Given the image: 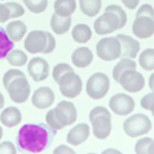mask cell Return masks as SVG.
<instances>
[{"label": "cell", "instance_id": "cell-31", "mask_svg": "<svg viewBox=\"0 0 154 154\" xmlns=\"http://www.w3.org/2000/svg\"><path fill=\"white\" fill-rule=\"evenodd\" d=\"M74 71L70 65L66 63H60L53 67L52 76L54 81L58 84L60 77L69 71Z\"/></svg>", "mask_w": 154, "mask_h": 154}, {"label": "cell", "instance_id": "cell-19", "mask_svg": "<svg viewBox=\"0 0 154 154\" xmlns=\"http://www.w3.org/2000/svg\"><path fill=\"white\" fill-rule=\"evenodd\" d=\"M0 121L5 127L12 128L17 126L22 121L20 110L15 106H8L0 114Z\"/></svg>", "mask_w": 154, "mask_h": 154}, {"label": "cell", "instance_id": "cell-14", "mask_svg": "<svg viewBox=\"0 0 154 154\" xmlns=\"http://www.w3.org/2000/svg\"><path fill=\"white\" fill-rule=\"evenodd\" d=\"M29 75L35 82L44 81L49 75V66L48 62L43 58L34 57L29 61L27 66Z\"/></svg>", "mask_w": 154, "mask_h": 154}, {"label": "cell", "instance_id": "cell-25", "mask_svg": "<svg viewBox=\"0 0 154 154\" xmlns=\"http://www.w3.org/2000/svg\"><path fill=\"white\" fill-rule=\"evenodd\" d=\"M137 69V65L134 61L129 58H123L117 65L114 67L113 69V77L116 82H119V77L126 69Z\"/></svg>", "mask_w": 154, "mask_h": 154}, {"label": "cell", "instance_id": "cell-1", "mask_svg": "<svg viewBox=\"0 0 154 154\" xmlns=\"http://www.w3.org/2000/svg\"><path fill=\"white\" fill-rule=\"evenodd\" d=\"M57 134L56 130L44 123H26L16 136L17 147L23 153H39L49 149Z\"/></svg>", "mask_w": 154, "mask_h": 154}, {"label": "cell", "instance_id": "cell-23", "mask_svg": "<svg viewBox=\"0 0 154 154\" xmlns=\"http://www.w3.org/2000/svg\"><path fill=\"white\" fill-rule=\"evenodd\" d=\"M73 40L79 43H86L90 40L93 32L88 25L79 24L73 27L71 32Z\"/></svg>", "mask_w": 154, "mask_h": 154}, {"label": "cell", "instance_id": "cell-35", "mask_svg": "<svg viewBox=\"0 0 154 154\" xmlns=\"http://www.w3.org/2000/svg\"><path fill=\"white\" fill-rule=\"evenodd\" d=\"M16 148L11 141H4L0 144V154H16Z\"/></svg>", "mask_w": 154, "mask_h": 154}, {"label": "cell", "instance_id": "cell-9", "mask_svg": "<svg viewBox=\"0 0 154 154\" xmlns=\"http://www.w3.org/2000/svg\"><path fill=\"white\" fill-rule=\"evenodd\" d=\"M110 87L108 76L102 72L94 73L88 79L86 91L90 97L99 100L104 97L108 93Z\"/></svg>", "mask_w": 154, "mask_h": 154}, {"label": "cell", "instance_id": "cell-16", "mask_svg": "<svg viewBox=\"0 0 154 154\" xmlns=\"http://www.w3.org/2000/svg\"><path fill=\"white\" fill-rule=\"evenodd\" d=\"M117 38L121 45V54L119 58H132L137 57L140 51V43L132 37L125 34H118Z\"/></svg>", "mask_w": 154, "mask_h": 154}, {"label": "cell", "instance_id": "cell-24", "mask_svg": "<svg viewBox=\"0 0 154 154\" xmlns=\"http://www.w3.org/2000/svg\"><path fill=\"white\" fill-rule=\"evenodd\" d=\"M81 12L89 17L97 16L101 8V0H79Z\"/></svg>", "mask_w": 154, "mask_h": 154}, {"label": "cell", "instance_id": "cell-37", "mask_svg": "<svg viewBox=\"0 0 154 154\" xmlns=\"http://www.w3.org/2000/svg\"><path fill=\"white\" fill-rule=\"evenodd\" d=\"M123 4L127 8L134 10L138 6L140 0H121Z\"/></svg>", "mask_w": 154, "mask_h": 154}, {"label": "cell", "instance_id": "cell-7", "mask_svg": "<svg viewBox=\"0 0 154 154\" xmlns=\"http://www.w3.org/2000/svg\"><path fill=\"white\" fill-rule=\"evenodd\" d=\"M111 114L106 107L97 106L90 111V121L94 136L99 140H105L112 130Z\"/></svg>", "mask_w": 154, "mask_h": 154}, {"label": "cell", "instance_id": "cell-34", "mask_svg": "<svg viewBox=\"0 0 154 154\" xmlns=\"http://www.w3.org/2000/svg\"><path fill=\"white\" fill-rule=\"evenodd\" d=\"M11 19V11L6 3L0 4V23H4Z\"/></svg>", "mask_w": 154, "mask_h": 154}, {"label": "cell", "instance_id": "cell-10", "mask_svg": "<svg viewBox=\"0 0 154 154\" xmlns=\"http://www.w3.org/2000/svg\"><path fill=\"white\" fill-rule=\"evenodd\" d=\"M96 52L97 57L102 60L114 61L121 56V43L117 37L102 38L97 44Z\"/></svg>", "mask_w": 154, "mask_h": 154}, {"label": "cell", "instance_id": "cell-39", "mask_svg": "<svg viewBox=\"0 0 154 154\" xmlns=\"http://www.w3.org/2000/svg\"><path fill=\"white\" fill-rule=\"evenodd\" d=\"M2 136H3V129L1 127V126H0V140L2 137Z\"/></svg>", "mask_w": 154, "mask_h": 154}, {"label": "cell", "instance_id": "cell-3", "mask_svg": "<svg viewBox=\"0 0 154 154\" xmlns=\"http://www.w3.org/2000/svg\"><path fill=\"white\" fill-rule=\"evenodd\" d=\"M3 84L10 99L16 103H23L30 94V86L25 73L20 69H11L5 73Z\"/></svg>", "mask_w": 154, "mask_h": 154}, {"label": "cell", "instance_id": "cell-21", "mask_svg": "<svg viewBox=\"0 0 154 154\" xmlns=\"http://www.w3.org/2000/svg\"><path fill=\"white\" fill-rule=\"evenodd\" d=\"M72 18L69 17H62L56 13L53 14L50 21V25L53 32L57 35H62L67 32L70 29Z\"/></svg>", "mask_w": 154, "mask_h": 154}, {"label": "cell", "instance_id": "cell-32", "mask_svg": "<svg viewBox=\"0 0 154 154\" xmlns=\"http://www.w3.org/2000/svg\"><path fill=\"white\" fill-rule=\"evenodd\" d=\"M11 11V19L16 18L24 15L25 14V9L20 4L15 2H6Z\"/></svg>", "mask_w": 154, "mask_h": 154}, {"label": "cell", "instance_id": "cell-15", "mask_svg": "<svg viewBox=\"0 0 154 154\" xmlns=\"http://www.w3.org/2000/svg\"><path fill=\"white\" fill-rule=\"evenodd\" d=\"M55 100L53 90L49 87H41L36 90L32 95V103L39 109H47L52 106Z\"/></svg>", "mask_w": 154, "mask_h": 154}, {"label": "cell", "instance_id": "cell-40", "mask_svg": "<svg viewBox=\"0 0 154 154\" xmlns=\"http://www.w3.org/2000/svg\"><path fill=\"white\" fill-rule=\"evenodd\" d=\"M1 1H4V0H1Z\"/></svg>", "mask_w": 154, "mask_h": 154}, {"label": "cell", "instance_id": "cell-18", "mask_svg": "<svg viewBox=\"0 0 154 154\" xmlns=\"http://www.w3.org/2000/svg\"><path fill=\"white\" fill-rule=\"evenodd\" d=\"M93 58V53L88 47H82L73 51L71 60L77 68H86L92 63Z\"/></svg>", "mask_w": 154, "mask_h": 154}, {"label": "cell", "instance_id": "cell-33", "mask_svg": "<svg viewBox=\"0 0 154 154\" xmlns=\"http://www.w3.org/2000/svg\"><path fill=\"white\" fill-rule=\"evenodd\" d=\"M154 94L153 93L146 94L140 101V105L145 109L150 110L152 113L154 112Z\"/></svg>", "mask_w": 154, "mask_h": 154}, {"label": "cell", "instance_id": "cell-17", "mask_svg": "<svg viewBox=\"0 0 154 154\" xmlns=\"http://www.w3.org/2000/svg\"><path fill=\"white\" fill-rule=\"evenodd\" d=\"M89 135V126L87 123H80L69 131L67 135L66 141L73 146H79L85 142Z\"/></svg>", "mask_w": 154, "mask_h": 154}, {"label": "cell", "instance_id": "cell-8", "mask_svg": "<svg viewBox=\"0 0 154 154\" xmlns=\"http://www.w3.org/2000/svg\"><path fill=\"white\" fill-rule=\"evenodd\" d=\"M123 127L127 136L136 138L148 134L152 128V123L148 116L137 113L128 118L123 123Z\"/></svg>", "mask_w": 154, "mask_h": 154}, {"label": "cell", "instance_id": "cell-12", "mask_svg": "<svg viewBox=\"0 0 154 154\" xmlns=\"http://www.w3.org/2000/svg\"><path fill=\"white\" fill-rule=\"evenodd\" d=\"M119 84L126 91L136 93L141 91L145 85V80L142 74L134 69H126L119 79Z\"/></svg>", "mask_w": 154, "mask_h": 154}, {"label": "cell", "instance_id": "cell-13", "mask_svg": "<svg viewBox=\"0 0 154 154\" xmlns=\"http://www.w3.org/2000/svg\"><path fill=\"white\" fill-rule=\"evenodd\" d=\"M109 106L114 113L125 116L132 113L135 108L133 98L125 93H118L110 97Z\"/></svg>", "mask_w": 154, "mask_h": 154}, {"label": "cell", "instance_id": "cell-27", "mask_svg": "<svg viewBox=\"0 0 154 154\" xmlns=\"http://www.w3.org/2000/svg\"><path fill=\"white\" fill-rule=\"evenodd\" d=\"M8 63L12 66H23L28 61V56L20 49L10 51L6 57Z\"/></svg>", "mask_w": 154, "mask_h": 154}, {"label": "cell", "instance_id": "cell-28", "mask_svg": "<svg viewBox=\"0 0 154 154\" xmlns=\"http://www.w3.org/2000/svg\"><path fill=\"white\" fill-rule=\"evenodd\" d=\"M154 49H146L139 56V64L146 71H152L154 69Z\"/></svg>", "mask_w": 154, "mask_h": 154}, {"label": "cell", "instance_id": "cell-11", "mask_svg": "<svg viewBox=\"0 0 154 154\" xmlns=\"http://www.w3.org/2000/svg\"><path fill=\"white\" fill-rule=\"evenodd\" d=\"M58 84L62 95L65 97L75 98L82 90V81L74 71L64 73L60 77Z\"/></svg>", "mask_w": 154, "mask_h": 154}, {"label": "cell", "instance_id": "cell-22", "mask_svg": "<svg viewBox=\"0 0 154 154\" xmlns=\"http://www.w3.org/2000/svg\"><path fill=\"white\" fill-rule=\"evenodd\" d=\"M77 8L75 0H56L54 3L55 13L62 17H69Z\"/></svg>", "mask_w": 154, "mask_h": 154}, {"label": "cell", "instance_id": "cell-38", "mask_svg": "<svg viewBox=\"0 0 154 154\" xmlns=\"http://www.w3.org/2000/svg\"><path fill=\"white\" fill-rule=\"evenodd\" d=\"M5 104V99L3 95L0 92V109L4 108Z\"/></svg>", "mask_w": 154, "mask_h": 154}, {"label": "cell", "instance_id": "cell-26", "mask_svg": "<svg viewBox=\"0 0 154 154\" xmlns=\"http://www.w3.org/2000/svg\"><path fill=\"white\" fill-rule=\"evenodd\" d=\"M15 47V44L8 38L5 29L0 26V60L6 58L10 51Z\"/></svg>", "mask_w": 154, "mask_h": 154}, {"label": "cell", "instance_id": "cell-29", "mask_svg": "<svg viewBox=\"0 0 154 154\" xmlns=\"http://www.w3.org/2000/svg\"><path fill=\"white\" fill-rule=\"evenodd\" d=\"M154 148V140L146 137L137 141L134 146V151L137 154H153Z\"/></svg>", "mask_w": 154, "mask_h": 154}, {"label": "cell", "instance_id": "cell-2", "mask_svg": "<svg viewBox=\"0 0 154 154\" xmlns=\"http://www.w3.org/2000/svg\"><path fill=\"white\" fill-rule=\"evenodd\" d=\"M126 12L119 6L111 5L106 8L105 12L94 23L95 32L99 35H106L123 28L126 24Z\"/></svg>", "mask_w": 154, "mask_h": 154}, {"label": "cell", "instance_id": "cell-20", "mask_svg": "<svg viewBox=\"0 0 154 154\" xmlns=\"http://www.w3.org/2000/svg\"><path fill=\"white\" fill-rule=\"evenodd\" d=\"M27 32V26L23 21H14L9 23L6 26L8 38L13 42H20Z\"/></svg>", "mask_w": 154, "mask_h": 154}, {"label": "cell", "instance_id": "cell-6", "mask_svg": "<svg viewBox=\"0 0 154 154\" xmlns=\"http://www.w3.org/2000/svg\"><path fill=\"white\" fill-rule=\"evenodd\" d=\"M154 8L150 4L142 5L136 14L132 32L140 39H147L154 32Z\"/></svg>", "mask_w": 154, "mask_h": 154}, {"label": "cell", "instance_id": "cell-36", "mask_svg": "<svg viewBox=\"0 0 154 154\" xmlns=\"http://www.w3.org/2000/svg\"><path fill=\"white\" fill-rule=\"evenodd\" d=\"M53 154H75V151L65 145H60L53 150Z\"/></svg>", "mask_w": 154, "mask_h": 154}, {"label": "cell", "instance_id": "cell-5", "mask_svg": "<svg viewBox=\"0 0 154 154\" xmlns=\"http://www.w3.org/2000/svg\"><path fill=\"white\" fill-rule=\"evenodd\" d=\"M24 45L29 53L49 54L54 50L56 41L53 35L48 31L32 30L26 37Z\"/></svg>", "mask_w": 154, "mask_h": 154}, {"label": "cell", "instance_id": "cell-4", "mask_svg": "<svg viewBox=\"0 0 154 154\" xmlns=\"http://www.w3.org/2000/svg\"><path fill=\"white\" fill-rule=\"evenodd\" d=\"M77 120V110L71 101L62 100L57 106L49 110L45 121L53 130H61L66 126L72 125Z\"/></svg>", "mask_w": 154, "mask_h": 154}, {"label": "cell", "instance_id": "cell-30", "mask_svg": "<svg viewBox=\"0 0 154 154\" xmlns=\"http://www.w3.org/2000/svg\"><path fill=\"white\" fill-rule=\"evenodd\" d=\"M30 12L39 14L44 12L48 5V0H23Z\"/></svg>", "mask_w": 154, "mask_h": 154}]
</instances>
